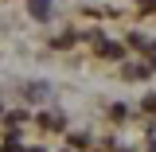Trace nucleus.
<instances>
[{
  "label": "nucleus",
  "mask_w": 156,
  "mask_h": 152,
  "mask_svg": "<svg viewBox=\"0 0 156 152\" xmlns=\"http://www.w3.org/2000/svg\"><path fill=\"white\" fill-rule=\"evenodd\" d=\"M27 16L39 19V23H47L55 16V0H27Z\"/></svg>",
  "instance_id": "1"
},
{
  "label": "nucleus",
  "mask_w": 156,
  "mask_h": 152,
  "mask_svg": "<svg viewBox=\"0 0 156 152\" xmlns=\"http://www.w3.org/2000/svg\"><path fill=\"white\" fill-rule=\"evenodd\" d=\"M39 125L43 129H62V113H55V109L51 113H39Z\"/></svg>",
  "instance_id": "2"
},
{
  "label": "nucleus",
  "mask_w": 156,
  "mask_h": 152,
  "mask_svg": "<svg viewBox=\"0 0 156 152\" xmlns=\"http://www.w3.org/2000/svg\"><path fill=\"white\" fill-rule=\"evenodd\" d=\"M0 152H23V144L16 140V133H8V140L0 144Z\"/></svg>",
  "instance_id": "3"
},
{
  "label": "nucleus",
  "mask_w": 156,
  "mask_h": 152,
  "mask_svg": "<svg viewBox=\"0 0 156 152\" xmlns=\"http://www.w3.org/2000/svg\"><path fill=\"white\" fill-rule=\"evenodd\" d=\"M136 4H140L144 12H156V0H136Z\"/></svg>",
  "instance_id": "4"
},
{
  "label": "nucleus",
  "mask_w": 156,
  "mask_h": 152,
  "mask_svg": "<svg viewBox=\"0 0 156 152\" xmlns=\"http://www.w3.org/2000/svg\"><path fill=\"white\" fill-rule=\"evenodd\" d=\"M144 109H152V113H156V94L148 97V101H144Z\"/></svg>",
  "instance_id": "5"
},
{
  "label": "nucleus",
  "mask_w": 156,
  "mask_h": 152,
  "mask_svg": "<svg viewBox=\"0 0 156 152\" xmlns=\"http://www.w3.org/2000/svg\"><path fill=\"white\" fill-rule=\"evenodd\" d=\"M23 152H47V148H39V144H35V148H23Z\"/></svg>",
  "instance_id": "6"
}]
</instances>
